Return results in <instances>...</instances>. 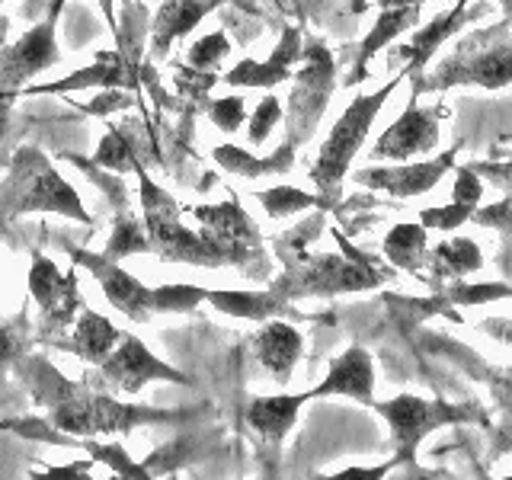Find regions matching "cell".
I'll list each match as a JSON object with an SVG mask.
<instances>
[{
  "mask_svg": "<svg viewBox=\"0 0 512 480\" xmlns=\"http://www.w3.org/2000/svg\"><path fill=\"white\" fill-rule=\"evenodd\" d=\"M29 212H55L80 224L93 221L84 212L77 189L55 170L52 157L32 144L16 148L10 157L7 180L0 183V221H13Z\"/></svg>",
  "mask_w": 512,
  "mask_h": 480,
  "instance_id": "6da1fadb",
  "label": "cell"
},
{
  "mask_svg": "<svg viewBox=\"0 0 512 480\" xmlns=\"http://www.w3.org/2000/svg\"><path fill=\"white\" fill-rule=\"evenodd\" d=\"M340 240V253H295L288 256L285 272L272 282V292L285 301H295L304 295H343V292H368L381 282L391 279L388 269L375 266L365 253H356L343 234H333Z\"/></svg>",
  "mask_w": 512,
  "mask_h": 480,
  "instance_id": "7a4b0ae2",
  "label": "cell"
},
{
  "mask_svg": "<svg viewBox=\"0 0 512 480\" xmlns=\"http://www.w3.org/2000/svg\"><path fill=\"white\" fill-rule=\"evenodd\" d=\"M404 77L407 74H400V77L388 80L381 90L356 96V100L346 106L343 116L336 119V125L330 128L324 148H320V154H317V164L311 167V180L320 189V196H317L320 208H333L336 199H340V189H343V180L349 173V164L356 160L359 148L365 144L368 132H372V125L378 119V112L384 109L388 96L397 90V84Z\"/></svg>",
  "mask_w": 512,
  "mask_h": 480,
  "instance_id": "3957f363",
  "label": "cell"
},
{
  "mask_svg": "<svg viewBox=\"0 0 512 480\" xmlns=\"http://www.w3.org/2000/svg\"><path fill=\"white\" fill-rule=\"evenodd\" d=\"M183 410H154V407H135V404H119L116 397L106 391H90L87 384H77L71 397H64L61 404L48 410V426L71 439H90V436H109V432H132L135 426H154V423H170Z\"/></svg>",
  "mask_w": 512,
  "mask_h": 480,
  "instance_id": "277c9868",
  "label": "cell"
},
{
  "mask_svg": "<svg viewBox=\"0 0 512 480\" xmlns=\"http://www.w3.org/2000/svg\"><path fill=\"white\" fill-rule=\"evenodd\" d=\"M138 180H141V221L144 231L151 240V253H157L160 260L170 263H189V266H224L218 250L208 244L199 234V228L192 231L183 224V208L176 205L170 192L160 189L144 167H135Z\"/></svg>",
  "mask_w": 512,
  "mask_h": 480,
  "instance_id": "5b68a950",
  "label": "cell"
},
{
  "mask_svg": "<svg viewBox=\"0 0 512 480\" xmlns=\"http://www.w3.org/2000/svg\"><path fill=\"white\" fill-rule=\"evenodd\" d=\"M192 221H196L199 234L218 250L224 266H237L247 272L250 279H266L269 272V256L263 250L260 228L253 218L240 208L237 199L221 202V205H196L189 208Z\"/></svg>",
  "mask_w": 512,
  "mask_h": 480,
  "instance_id": "8992f818",
  "label": "cell"
},
{
  "mask_svg": "<svg viewBox=\"0 0 512 480\" xmlns=\"http://www.w3.org/2000/svg\"><path fill=\"white\" fill-rule=\"evenodd\" d=\"M372 407L384 416V423L391 426L394 461L410 464V468H416V448H420V442L432 429H442L448 423L480 420L477 407L448 404L442 397L426 400L420 394H397L391 400H384V404H372Z\"/></svg>",
  "mask_w": 512,
  "mask_h": 480,
  "instance_id": "52a82bcc",
  "label": "cell"
},
{
  "mask_svg": "<svg viewBox=\"0 0 512 480\" xmlns=\"http://www.w3.org/2000/svg\"><path fill=\"white\" fill-rule=\"evenodd\" d=\"M292 96H288V109H285V132L292 144L311 141L317 132L320 119H324L327 103L333 96L336 84V64L333 55L324 42L311 39L301 48V68L292 74Z\"/></svg>",
  "mask_w": 512,
  "mask_h": 480,
  "instance_id": "ba28073f",
  "label": "cell"
},
{
  "mask_svg": "<svg viewBox=\"0 0 512 480\" xmlns=\"http://www.w3.org/2000/svg\"><path fill=\"white\" fill-rule=\"evenodd\" d=\"M64 4H68V0H52L45 20L32 26L16 45L4 48V55H0V100L20 96L29 77H36L61 61L55 36H58V20H61Z\"/></svg>",
  "mask_w": 512,
  "mask_h": 480,
  "instance_id": "9c48e42d",
  "label": "cell"
},
{
  "mask_svg": "<svg viewBox=\"0 0 512 480\" xmlns=\"http://www.w3.org/2000/svg\"><path fill=\"white\" fill-rule=\"evenodd\" d=\"M512 84V45H493L487 52L445 58L439 68L416 77L413 93L452 90V87H484L503 90Z\"/></svg>",
  "mask_w": 512,
  "mask_h": 480,
  "instance_id": "30bf717a",
  "label": "cell"
},
{
  "mask_svg": "<svg viewBox=\"0 0 512 480\" xmlns=\"http://www.w3.org/2000/svg\"><path fill=\"white\" fill-rule=\"evenodd\" d=\"M29 295L39 304L42 311V336L52 340L68 330L84 301L77 292V272L71 269L68 276L55 266V260H48L39 250H32V266H29Z\"/></svg>",
  "mask_w": 512,
  "mask_h": 480,
  "instance_id": "8fae6325",
  "label": "cell"
},
{
  "mask_svg": "<svg viewBox=\"0 0 512 480\" xmlns=\"http://www.w3.org/2000/svg\"><path fill=\"white\" fill-rule=\"evenodd\" d=\"M96 381H100L106 391H122V394H138L144 384H151V381L189 384V378L183 372H176L173 365L160 362L154 352L132 333H125L116 343V349L100 362V375H96Z\"/></svg>",
  "mask_w": 512,
  "mask_h": 480,
  "instance_id": "7c38bea8",
  "label": "cell"
},
{
  "mask_svg": "<svg viewBox=\"0 0 512 480\" xmlns=\"http://www.w3.org/2000/svg\"><path fill=\"white\" fill-rule=\"evenodd\" d=\"M68 250H71V256L80 266H87L93 272V279L100 282L106 301L116 311H122L128 320L144 324V320H151L154 314H160L157 288H148L135 276H128V272L116 260H106V256H100V253H90V250H80V247H68Z\"/></svg>",
  "mask_w": 512,
  "mask_h": 480,
  "instance_id": "4fadbf2b",
  "label": "cell"
},
{
  "mask_svg": "<svg viewBox=\"0 0 512 480\" xmlns=\"http://www.w3.org/2000/svg\"><path fill=\"white\" fill-rule=\"evenodd\" d=\"M416 96H410L407 109L400 112L397 122H391L384 128V135L375 141L372 148V160H407L413 154H426L439 144V119H442V109L432 106V109H420L416 106Z\"/></svg>",
  "mask_w": 512,
  "mask_h": 480,
  "instance_id": "5bb4252c",
  "label": "cell"
},
{
  "mask_svg": "<svg viewBox=\"0 0 512 480\" xmlns=\"http://www.w3.org/2000/svg\"><path fill=\"white\" fill-rule=\"evenodd\" d=\"M458 148H461V144L448 148L436 160H420V164H397V167H368V170H359L356 183H362L368 189H381V192H388V196H397V199L423 196V192H429L448 170L455 167Z\"/></svg>",
  "mask_w": 512,
  "mask_h": 480,
  "instance_id": "9a60e30c",
  "label": "cell"
},
{
  "mask_svg": "<svg viewBox=\"0 0 512 480\" xmlns=\"http://www.w3.org/2000/svg\"><path fill=\"white\" fill-rule=\"evenodd\" d=\"M301 29L288 26L282 32V42L276 45V52H272L266 61H253V58H244L237 61L234 68L221 77V84L228 87H276V84H285V80H292L295 74V64L301 61Z\"/></svg>",
  "mask_w": 512,
  "mask_h": 480,
  "instance_id": "2e32d148",
  "label": "cell"
},
{
  "mask_svg": "<svg viewBox=\"0 0 512 480\" xmlns=\"http://www.w3.org/2000/svg\"><path fill=\"white\" fill-rule=\"evenodd\" d=\"M372 391H375V365L372 356L362 346H349L343 356L330 362L327 378L311 391V397H330V394H346L359 404L372 407Z\"/></svg>",
  "mask_w": 512,
  "mask_h": 480,
  "instance_id": "e0dca14e",
  "label": "cell"
},
{
  "mask_svg": "<svg viewBox=\"0 0 512 480\" xmlns=\"http://www.w3.org/2000/svg\"><path fill=\"white\" fill-rule=\"evenodd\" d=\"M468 4L471 0H458V4L452 7V10H445V13H439L436 20L432 23H426L420 32H413V39L407 42V45H400L397 48V58H407V77H420V74H426V64L436 58V52L439 48L455 36V32H461V26L468 23V16H471V10H468Z\"/></svg>",
  "mask_w": 512,
  "mask_h": 480,
  "instance_id": "ac0fdd59",
  "label": "cell"
},
{
  "mask_svg": "<svg viewBox=\"0 0 512 480\" xmlns=\"http://www.w3.org/2000/svg\"><path fill=\"white\" fill-rule=\"evenodd\" d=\"M304 352V340L301 333L285 324V320H269L253 336V356L266 368V375H272V381L288 384L295 372V362Z\"/></svg>",
  "mask_w": 512,
  "mask_h": 480,
  "instance_id": "d6986e66",
  "label": "cell"
},
{
  "mask_svg": "<svg viewBox=\"0 0 512 480\" xmlns=\"http://www.w3.org/2000/svg\"><path fill=\"white\" fill-rule=\"evenodd\" d=\"M311 391L304 394H272V397H253L250 407H247V426L256 432V439H260L266 448L272 452H279L282 439L288 436V429L295 426L298 420V410L308 404Z\"/></svg>",
  "mask_w": 512,
  "mask_h": 480,
  "instance_id": "ffe728a7",
  "label": "cell"
},
{
  "mask_svg": "<svg viewBox=\"0 0 512 480\" xmlns=\"http://www.w3.org/2000/svg\"><path fill=\"white\" fill-rule=\"evenodd\" d=\"M215 7H224V0H164L151 23V55L164 58L170 45L196 29Z\"/></svg>",
  "mask_w": 512,
  "mask_h": 480,
  "instance_id": "44dd1931",
  "label": "cell"
},
{
  "mask_svg": "<svg viewBox=\"0 0 512 480\" xmlns=\"http://www.w3.org/2000/svg\"><path fill=\"white\" fill-rule=\"evenodd\" d=\"M135 80H138L135 68L119 55V48H116V52H100L90 68H80L71 77L58 80V84L26 87L20 93L39 96V93H71V90H87V87H132V90H138Z\"/></svg>",
  "mask_w": 512,
  "mask_h": 480,
  "instance_id": "7402d4cb",
  "label": "cell"
},
{
  "mask_svg": "<svg viewBox=\"0 0 512 480\" xmlns=\"http://www.w3.org/2000/svg\"><path fill=\"white\" fill-rule=\"evenodd\" d=\"M416 23H420V7H381V16L375 20L372 32H368L359 45V55H356V64H352L346 84L349 87L362 84L365 74H368V61H372L384 45H391L400 32L413 29Z\"/></svg>",
  "mask_w": 512,
  "mask_h": 480,
  "instance_id": "603a6c76",
  "label": "cell"
},
{
  "mask_svg": "<svg viewBox=\"0 0 512 480\" xmlns=\"http://www.w3.org/2000/svg\"><path fill=\"white\" fill-rule=\"evenodd\" d=\"M125 333H119L116 327L109 324V320L103 314H96L90 308H80V317L74 324V333L68 343H58L61 349L74 352V356H80L87 365H100L112 349H116V343L122 340Z\"/></svg>",
  "mask_w": 512,
  "mask_h": 480,
  "instance_id": "cb8c5ba5",
  "label": "cell"
},
{
  "mask_svg": "<svg viewBox=\"0 0 512 480\" xmlns=\"http://www.w3.org/2000/svg\"><path fill=\"white\" fill-rule=\"evenodd\" d=\"M215 164L234 176H247V180L272 176V173H288L295 167V144L285 138L279 144V151L269 157H253L244 148H237V144H221V148H215Z\"/></svg>",
  "mask_w": 512,
  "mask_h": 480,
  "instance_id": "d4e9b609",
  "label": "cell"
},
{
  "mask_svg": "<svg viewBox=\"0 0 512 480\" xmlns=\"http://www.w3.org/2000/svg\"><path fill=\"white\" fill-rule=\"evenodd\" d=\"M205 301L215 304L221 314L247 317V320H269L279 314H292V304L279 298L272 288L269 292H212V288H208Z\"/></svg>",
  "mask_w": 512,
  "mask_h": 480,
  "instance_id": "484cf974",
  "label": "cell"
},
{
  "mask_svg": "<svg viewBox=\"0 0 512 480\" xmlns=\"http://www.w3.org/2000/svg\"><path fill=\"white\" fill-rule=\"evenodd\" d=\"M384 256L407 272H420L426 263V228L423 224H397L384 237Z\"/></svg>",
  "mask_w": 512,
  "mask_h": 480,
  "instance_id": "4316f807",
  "label": "cell"
},
{
  "mask_svg": "<svg viewBox=\"0 0 512 480\" xmlns=\"http://www.w3.org/2000/svg\"><path fill=\"white\" fill-rule=\"evenodd\" d=\"M484 266V253L468 237H452V240H442L432 253V269H436V279L442 276H455V279H464L471 276Z\"/></svg>",
  "mask_w": 512,
  "mask_h": 480,
  "instance_id": "83f0119b",
  "label": "cell"
},
{
  "mask_svg": "<svg viewBox=\"0 0 512 480\" xmlns=\"http://www.w3.org/2000/svg\"><path fill=\"white\" fill-rule=\"evenodd\" d=\"M132 253H151V240H148V231H144V221L135 218L128 208H122L116 224H112V237H109L103 256L119 263Z\"/></svg>",
  "mask_w": 512,
  "mask_h": 480,
  "instance_id": "f1b7e54d",
  "label": "cell"
},
{
  "mask_svg": "<svg viewBox=\"0 0 512 480\" xmlns=\"http://www.w3.org/2000/svg\"><path fill=\"white\" fill-rule=\"evenodd\" d=\"M32 346V336H29V317L20 314L10 324H0V388H4L7 372L20 362Z\"/></svg>",
  "mask_w": 512,
  "mask_h": 480,
  "instance_id": "f546056e",
  "label": "cell"
},
{
  "mask_svg": "<svg viewBox=\"0 0 512 480\" xmlns=\"http://www.w3.org/2000/svg\"><path fill=\"white\" fill-rule=\"evenodd\" d=\"M253 196L263 202L269 218H285V215H295V212H304V208L320 205L317 196H311V192H304V189H295V186H272V189L253 192Z\"/></svg>",
  "mask_w": 512,
  "mask_h": 480,
  "instance_id": "4dcf8cb0",
  "label": "cell"
},
{
  "mask_svg": "<svg viewBox=\"0 0 512 480\" xmlns=\"http://www.w3.org/2000/svg\"><path fill=\"white\" fill-rule=\"evenodd\" d=\"M93 164L96 167H103V170H109V173H128V170H135L141 160L135 157V151L128 148V141H125V135L119 132V128H106V138H103V144L96 148V154H93Z\"/></svg>",
  "mask_w": 512,
  "mask_h": 480,
  "instance_id": "1f68e13d",
  "label": "cell"
},
{
  "mask_svg": "<svg viewBox=\"0 0 512 480\" xmlns=\"http://www.w3.org/2000/svg\"><path fill=\"white\" fill-rule=\"evenodd\" d=\"M231 55V42L228 36L218 29V32H208V36H202L196 45L186 52V64L189 68H196V71H218L221 68V61Z\"/></svg>",
  "mask_w": 512,
  "mask_h": 480,
  "instance_id": "d6a6232c",
  "label": "cell"
},
{
  "mask_svg": "<svg viewBox=\"0 0 512 480\" xmlns=\"http://www.w3.org/2000/svg\"><path fill=\"white\" fill-rule=\"evenodd\" d=\"M77 445H84L87 452H90V458L109 464V468L116 471L119 477H128V480L151 477L148 471H144V464H138V461H132V458L125 455V448L119 442H112V445H106V442H77Z\"/></svg>",
  "mask_w": 512,
  "mask_h": 480,
  "instance_id": "836d02e7",
  "label": "cell"
},
{
  "mask_svg": "<svg viewBox=\"0 0 512 480\" xmlns=\"http://www.w3.org/2000/svg\"><path fill=\"white\" fill-rule=\"evenodd\" d=\"M474 215V205H464V202H455L452 205H436V208H423L420 212V224L429 231H455L461 228L464 221H471Z\"/></svg>",
  "mask_w": 512,
  "mask_h": 480,
  "instance_id": "e575fe53",
  "label": "cell"
},
{
  "mask_svg": "<svg viewBox=\"0 0 512 480\" xmlns=\"http://www.w3.org/2000/svg\"><path fill=\"white\" fill-rule=\"evenodd\" d=\"M282 103L276 100V96H263L260 100V106L253 109V116H250V122H247V138H250V144H263L269 135H272V128H276L279 122H282Z\"/></svg>",
  "mask_w": 512,
  "mask_h": 480,
  "instance_id": "d590c367",
  "label": "cell"
},
{
  "mask_svg": "<svg viewBox=\"0 0 512 480\" xmlns=\"http://www.w3.org/2000/svg\"><path fill=\"white\" fill-rule=\"evenodd\" d=\"M68 160H71L74 167L84 170V173L90 176V180L100 183V189L106 192L112 205H122V208H128V189H125V183H122V173H103V167H96L93 160H87V157H77V154H68Z\"/></svg>",
  "mask_w": 512,
  "mask_h": 480,
  "instance_id": "8d00e7d4",
  "label": "cell"
},
{
  "mask_svg": "<svg viewBox=\"0 0 512 480\" xmlns=\"http://www.w3.org/2000/svg\"><path fill=\"white\" fill-rule=\"evenodd\" d=\"M208 119H212L221 132H228V135H234L240 125H244V119H247V103L240 100V96H224V100H212L208 103Z\"/></svg>",
  "mask_w": 512,
  "mask_h": 480,
  "instance_id": "74e56055",
  "label": "cell"
},
{
  "mask_svg": "<svg viewBox=\"0 0 512 480\" xmlns=\"http://www.w3.org/2000/svg\"><path fill=\"white\" fill-rule=\"evenodd\" d=\"M484 199V176H477L474 167H458V176H455V202H464V205H480Z\"/></svg>",
  "mask_w": 512,
  "mask_h": 480,
  "instance_id": "f35d334b",
  "label": "cell"
},
{
  "mask_svg": "<svg viewBox=\"0 0 512 480\" xmlns=\"http://www.w3.org/2000/svg\"><path fill=\"white\" fill-rule=\"evenodd\" d=\"M512 295V288L506 285H455L448 298L452 301H461V304H477V301H493V298H506Z\"/></svg>",
  "mask_w": 512,
  "mask_h": 480,
  "instance_id": "ab89813d",
  "label": "cell"
},
{
  "mask_svg": "<svg viewBox=\"0 0 512 480\" xmlns=\"http://www.w3.org/2000/svg\"><path fill=\"white\" fill-rule=\"evenodd\" d=\"M128 106H132V96H125L122 87H112L109 93L100 96V100H93L87 106H77V109L90 112V116H109L112 109H128Z\"/></svg>",
  "mask_w": 512,
  "mask_h": 480,
  "instance_id": "60d3db41",
  "label": "cell"
},
{
  "mask_svg": "<svg viewBox=\"0 0 512 480\" xmlns=\"http://www.w3.org/2000/svg\"><path fill=\"white\" fill-rule=\"evenodd\" d=\"M477 176H487L490 183H496L500 189H506V199L512 202V160H503V164H474Z\"/></svg>",
  "mask_w": 512,
  "mask_h": 480,
  "instance_id": "b9f144b4",
  "label": "cell"
},
{
  "mask_svg": "<svg viewBox=\"0 0 512 480\" xmlns=\"http://www.w3.org/2000/svg\"><path fill=\"white\" fill-rule=\"evenodd\" d=\"M87 468H93V461H74V464H61V468H48L45 474H32V477H45V480H87Z\"/></svg>",
  "mask_w": 512,
  "mask_h": 480,
  "instance_id": "7bdbcfd3",
  "label": "cell"
},
{
  "mask_svg": "<svg viewBox=\"0 0 512 480\" xmlns=\"http://www.w3.org/2000/svg\"><path fill=\"white\" fill-rule=\"evenodd\" d=\"M397 461H391V464H381V468H346V471H340L336 477L340 480H346V477H365V480H372V477H384L391 468H394Z\"/></svg>",
  "mask_w": 512,
  "mask_h": 480,
  "instance_id": "ee69618b",
  "label": "cell"
},
{
  "mask_svg": "<svg viewBox=\"0 0 512 480\" xmlns=\"http://www.w3.org/2000/svg\"><path fill=\"white\" fill-rule=\"evenodd\" d=\"M96 4H100V13H103L109 32L116 36V32H119V20H116V7H112V0H96Z\"/></svg>",
  "mask_w": 512,
  "mask_h": 480,
  "instance_id": "f6af8a7d",
  "label": "cell"
},
{
  "mask_svg": "<svg viewBox=\"0 0 512 480\" xmlns=\"http://www.w3.org/2000/svg\"><path fill=\"white\" fill-rule=\"evenodd\" d=\"M500 397L506 400V407L512 410V372H506L503 381H500Z\"/></svg>",
  "mask_w": 512,
  "mask_h": 480,
  "instance_id": "bcb514c9",
  "label": "cell"
},
{
  "mask_svg": "<svg viewBox=\"0 0 512 480\" xmlns=\"http://www.w3.org/2000/svg\"><path fill=\"white\" fill-rule=\"evenodd\" d=\"M426 0H378V7H423Z\"/></svg>",
  "mask_w": 512,
  "mask_h": 480,
  "instance_id": "7dc6e473",
  "label": "cell"
},
{
  "mask_svg": "<svg viewBox=\"0 0 512 480\" xmlns=\"http://www.w3.org/2000/svg\"><path fill=\"white\" fill-rule=\"evenodd\" d=\"M10 103H13V100H0V141H4V132H7V119H10Z\"/></svg>",
  "mask_w": 512,
  "mask_h": 480,
  "instance_id": "c3c4849f",
  "label": "cell"
},
{
  "mask_svg": "<svg viewBox=\"0 0 512 480\" xmlns=\"http://www.w3.org/2000/svg\"><path fill=\"white\" fill-rule=\"evenodd\" d=\"M496 4H500V7H503V13L512 20V0H496Z\"/></svg>",
  "mask_w": 512,
  "mask_h": 480,
  "instance_id": "681fc988",
  "label": "cell"
},
{
  "mask_svg": "<svg viewBox=\"0 0 512 480\" xmlns=\"http://www.w3.org/2000/svg\"><path fill=\"white\" fill-rule=\"evenodd\" d=\"M352 4H356V7H352V10H359V13L365 10V0H352Z\"/></svg>",
  "mask_w": 512,
  "mask_h": 480,
  "instance_id": "f907efd6",
  "label": "cell"
},
{
  "mask_svg": "<svg viewBox=\"0 0 512 480\" xmlns=\"http://www.w3.org/2000/svg\"><path fill=\"white\" fill-rule=\"evenodd\" d=\"M122 4H141V0H122Z\"/></svg>",
  "mask_w": 512,
  "mask_h": 480,
  "instance_id": "816d5d0a",
  "label": "cell"
},
{
  "mask_svg": "<svg viewBox=\"0 0 512 480\" xmlns=\"http://www.w3.org/2000/svg\"><path fill=\"white\" fill-rule=\"evenodd\" d=\"M0 4H4V0H0Z\"/></svg>",
  "mask_w": 512,
  "mask_h": 480,
  "instance_id": "f5cc1de1",
  "label": "cell"
}]
</instances>
